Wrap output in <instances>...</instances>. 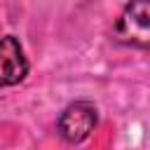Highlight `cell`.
I'll use <instances>...</instances> for the list:
<instances>
[{
    "mask_svg": "<svg viewBox=\"0 0 150 150\" xmlns=\"http://www.w3.org/2000/svg\"><path fill=\"white\" fill-rule=\"evenodd\" d=\"M115 42L136 49H150V0H131L112 28Z\"/></svg>",
    "mask_w": 150,
    "mask_h": 150,
    "instance_id": "1",
    "label": "cell"
},
{
    "mask_svg": "<svg viewBox=\"0 0 150 150\" xmlns=\"http://www.w3.org/2000/svg\"><path fill=\"white\" fill-rule=\"evenodd\" d=\"M98 124V108L91 101H75L63 108L56 120V131L66 143H82Z\"/></svg>",
    "mask_w": 150,
    "mask_h": 150,
    "instance_id": "2",
    "label": "cell"
},
{
    "mask_svg": "<svg viewBox=\"0 0 150 150\" xmlns=\"http://www.w3.org/2000/svg\"><path fill=\"white\" fill-rule=\"evenodd\" d=\"M28 75V59L14 35L0 38V89L19 84Z\"/></svg>",
    "mask_w": 150,
    "mask_h": 150,
    "instance_id": "3",
    "label": "cell"
}]
</instances>
